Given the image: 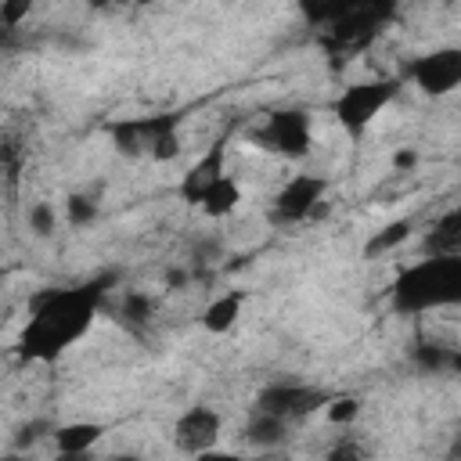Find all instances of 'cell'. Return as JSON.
<instances>
[{
	"mask_svg": "<svg viewBox=\"0 0 461 461\" xmlns=\"http://www.w3.org/2000/svg\"><path fill=\"white\" fill-rule=\"evenodd\" d=\"M101 436H104V425H97V421H68V425L54 429L58 454H90Z\"/></svg>",
	"mask_w": 461,
	"mask_h": 461,
	"instance_id": "9a60e30c",
	"label": "cell"
},
{
	"mask_svg": "<svg viewBox=\"0 0 461 461\" xmlns=\"http://www.w3.org/2000/svg\"><path fill=\"white\" fill-rule=\"evenodd\" d=\"M411 230H414V220H393V223H385L382 230H375V234L364 241V259L382 256V252H393L396 245H403V241L411 238Z\"/></svg>",
	"mask_w": 461,
	"mask_h": 461,
	"instance_id": "e0dca14e",
	"label": "cell"
},
{
	"mask_svg": "<svg viewBox=\"0 0 461 461\" xmlns=\"http://www.w3.org/2000/svg\"><path fill=\"white\" fill-rule=\"evenodd\" d=\"M47 432H54L50 429V421H43V418H32V421H22L18 429H14V439H11V447L18 450V454H25L29 447H36Z\"/></svg>",
	"mask_w": 461,
	"mask_h": 461,
	"instance_id": "7402d4cb",
	"label": "cell"
},
{
	"mask_svg": "<svg viewBox=\"0 0 461 461\" xmlns=\"http://www.w3.org/2000/svg\"><path fill=\"white\" fill-rule=\"evenodd\" d=\"M450 357H454V346L447 342H418L411 360L421 375H450Z\"/></svg>",
	"mask_w": 461,
	"mask_h": 461,
	"instance_id": "ac0fdd59",
	"label": "cell"
},
{
	"mask_svg": "<svg viewBox=\"0 0 461 461\" xmlns=\"http://www.w3.org/2000/svg\"><path fill=\"white\" fill-rule=\"evenodd\" d=\"M227 140H230V130H223V133L205 148V155L184 173V180H180V198H184L187 205H202V194L227 173Z\"/></svg>",
	"mask_w": 461,
	"mask_h": 461,
	"instance_id": "8fae6325",
	"label": "cell"
},
{
	"mask_svg": "<svg viewBox=\"0 0 461 461\" xmlns=\"http://www.w3.org/2000/svg\"><path fill=\"white\" fill-rule=\"evenodd\" d=\"M0 461H29V457H25V454H18V450H11V454H4Z\"/></svg>",
	"mask_w": 461,
	"mask_h": 461,
	"instance_id": "d6a6232c",
	"label": "cell"
},
{
	"mask_svg": "<svg viewBox=\"0 0 461 461\" xmlns=\"http://www.w3.org/2000/svg\"><path fill=\"white\" fill-rule=\"evenodd\" d=\"M328 403H331L328 389H313V385H299V382H270V385L259 389L252 411L285 418L292 425V421H299V418H306V414H313L317 407H328Z\"/></svg>",
	"mask_w": 461,
	"mask_h": 461,
	"instance_id": "ba28073f",
	"label": "cell"
},
{
	"mask_svg": "<svg viewBox=\"0 0 461 461\" xmlns=\"http://www.w3.org/2000/svg\"><path fill=\"white\" fill-rule=\"evenodd\" d=\"M176 126H180L176 112H155V115H137V119L108 122V137H112V144H115V151L122 158H140L144 151L151 155L162 137L176 133Z\"/></svg>",
	"mask_w": 461,
	"mask_h": 461,
	"instance_id": "8992f818",
	"label": "cell"
},
{
	"mask_svg": "<svg viewBox=\"0 0 461 461\" xmlns=\"http://www.w3.org/2000/svg\"><path fill=\"white\" fill-rule=\"evenodd\" d=\"M414 162H418L414 151H396V155H393V166H396V169H411Z\"/></svg>",
	"mask_w": 461,
	"mask_h": 461,
	"instance_id": "f1b7e54d",
	"label": "cell"
},
{
	"mask_svg": "<svg viewBox=\"0 0 461 461\" xmlns=\"http://www.w3.org/2000/svg\"><path fill=\"white\" fill-rule=\"evenodd\" d=\"M65 220L72 227H90L97 220V198L94 194H68L65 198Z\"/></svg>",
	"mask_w": 461,
	"mask_h": 461,
	"instance_id": "ffe728a7",
	"label": "cell"
},
{
	"mask_svg": "<svg viewBox=\"0 0 461 461\" xmlns=\"http://www.w3.org/2000/svg\"><path fill=\"white\" fill-rule=\"evenodd\" d=\"M238 202H241V187H238L234 176L223 173V176L202 194V212L212 216V220H220V216H230V212L238 209Z\"/></svg>",
	"mask_w": 461,
	"mask_h": 461,
	"instance_id": "2e32d148",
	"label": "cell"
},
{
	"mask_svg": "<svg viewBox=\"0 0 461 461\" xmlns=\"http://www.w3.org/2000/svg\"><path fill=\"white\" fill-rule=\"evenodd\" d=\"M324 191H328V180L317 176V173H299V176H292V180L274 194V202H270V212H267L270 223H274V227H292V223L310 220V216L321 209Z\"/></svg>",
	"mask_w": 461,
	"mask_h": 461,
	"instance_id": "52a82bcc",
	"label": "cell"
},
{
	"mask_svg": "<svg viewBox=\"0 0 461 461\" xmlns=\"http://www.w3.org/2000/svg\"><path fill=\"white\" fill-rule=\"evenodd\" d=\"M194 461H249V457H241V454H227V450H205V454H198Z\"/></svg>",
	"mask_w": 461,
	"mask_h": 461,
	"instance_id": "83f0119b",
	"label": "cell"
},
{
	"mask_svg": "<svg viewBox=\"0 0 461 461\" xmlns=\"http://www.w3.org/2000/svg\"><path fill=\"white\" fill-rule=\"evenodd\" d=\"M176 155H180V133L162 137V140L155 144V151H151V158H155V162H173Z\"/></svg>",
	"mask_w": 461,
	"mask_h": 461,
	"instance_id": "484cf974",
	"label": "cell"
},
{
	"mask_svg": "<svg viewBox=\"0 0 461 461\" xmlns=\"http://www.w3.org/2000/svg\"><path fill=\"white\" fill-rule=\"evenodd\" d=\"M450 375H461V346H454V357H450Z\"/></svg>",
	"mask_w": 461,
	"mask_h": 461,
	"instance_id": "f546056e",
	"label": "cell"
},
{
	"mask_svg": "<svg viewBox=\"0 0 461 461\" xmlns=\"http://www.w3.org/2000/svg\"><path fill=\"white\" fill-rule=\"evenodd\" d=\"M216 439H220V414L209 403H191L173 421V447L180 454L198 457L205 450H216Z\"/></svg>",
	"mask_w": 461,
	"mask_h": 461,
	"instance_id": "30bf717a",
	"label": "cell"
},
{
	"mask_svg": "<svg viewBox=\"0 0 461 461\" xmlns=\"http://www.w3.org/2000/svg\"><path fill=\"white\" fill-rule=\"evenodd\" d=\"M407 79L425 97H447L461 86V47H439L407 65Z\"/></svg>",
	"mask_w": 461,
	"mask_h": 461,
	"instance_id": "9c48e42d",
	"label": "cell"
},
{
	"mask_svg": "<svg viewBox=\"0 0 461 461\" xmlns=\"http://www.w3.org/2000/svg\"><path fill=\"white\" fill-rule=\"evenodd\" d=\"M241 303H245V292H223L220 299H212L205 310H202V328L209 331V335H223V331H230L234 324H238V317H241Z\"/></svg>",
	"mask_w": 461,
	"mask_h": 461,
	"instance_id": "4fadbf2b",
	"label": "cell"
},
{
	"mask_svg": "<svg viewBox=\"0 0 461 461\" xmlns=\"http://www.w3.org/2000/svg\"><path fill=\"white\" fill-rule=\"evenodd\" d=\"M324 411H328V421L331 425H349L360 414V400L357 396H331V403Z\"/></svg>",
	"mask_w": 461,
	"mask_h": 461,
	"instance_id": "603a6c76",
	"label": "cell"
},
{
	"mask_svg": "<svg viewBox=\"0 0 461 461\" xmlns=\"http://www.w3.org/2000/svg\"><path fill=\"white\" fill-rule=\"evenodd\" d=\"M245 443H252L256 450H274L288 439V421L285 418H274V414H263V411H252V418L245 421Z\"/></svg>",
	"mask_w": 461,
	"mask_h": 461,
	"instance_id": "5bb4252c",
	"label": "cell"
},
{
	"mask_svg": "<svg viewBox=\"0 0 461 461\" xmlns=\"http://www.w3.org/2000/svg\"><path fill=\"white\" fill-rule=\"evenodd\" d=\"M324 461H367V454H364V447H360L357 439H339V443L324 454Z\"/></svg>",
	"mask_w": 461,
	"mask_h": 461,
	"instance_id": "d4e9b609",
	"label": "cell"
},
{
	"mask_svg": "<svg viewBox=\"0 0 461 461\" xmlns=\"http://www.w3.org/2000/svg\"><path fill=\"white\" fill-rule=\"evenodd\" d=\"M104 285L112 277H97L72 288H43L29 299V324L18 335V357L50 364L58 360L76 339L86 335V328L97 317V306L104 299Z\"/></svg>",
	"mask_w": 461,
	"mask_h": 461,
	"instance_id": "6da1fadb",
	"label": "cell"
},
{
	"mask_svg": "<svg viewBox=\"0 0 461 461\" xmlns=\"http://www.w3.org/2000/svg\"><path fill=\"white\" fill-rule=\"evenodd\" d=\"M29 11H32L29 0H4V4H0V22H4V29H7V32L18 29V22L29 18Z\"/></svg>",
	"mask_w": 461,
	"mask_h": 461,
	"instance_id": "cb8c5ba5",
	"label": "cell"
},
{
	"mask_svg": "<svg viewBox=\"0 0 461 461\" xmlns=\"http://www.w3.org/2000/svg\"><path fill=\"white\" fill-rule=\"evenodd\" d=\"M25 220H29V230H32L36 238H50V234L58 230V212H54L50 202H36V205H29Z\"/></svg>",
	"mask_w": 461,
	"mask_h": 461,
	"instance_id": "44dd1931",
	"label": "cell"
},
{
	"mask_svg": "<svg viewBox=\"0 0 461 461\" xmlns=\"http://www.w3.org/2000/svg\"><path fill=\"white\" fill-rule=\"evenodd\" d=\"M151 313H155V303L144 292H126L122 303H119V321L126 328H144L151 321Z\"/></svg>",
	"mask_w": 461,
	"mask_h": 461,
	"instance_id": "d6986e66",
	"label": "cell"
},
{
	"mask_svg": "<svg viewBox=\"0 0 461 461\" xmlns=\"http://www.w3.org/2000/svg\"><path fill=\"white\" fill-rule=\"evenodd\" d=\"M108 461H140L137 454H115V457H108Z\"/></svg>",
	"mask_w": 461,
	"mask_h": 461,
	"instance_id": "836d02e7",
	"label": "cell"
},
{
	"mask_svg": "<svg viewBox=\"0 0 461 461\" xmlns=\"http://www.w3.org/2000/svg\"><path fill=\"white\" fill-rule=\"evenodd\" d=\"M187 281H191V274H187L184 267H169V270H166V288H169V292H184Z\"/></svg>",
	"mask_w": 461,
	"mask_h": 461,
	"instance_id": "4316f807",
	"label": "cell"
},
{
	"mask_svg": "<svg viewBox=\"0 0 461 461\" xmlns=\"http://www.w3.org/2000/svg\"><path fill=\"white\" fill-rule=\"evenodd\" d=\"M54 461H94L90 454H58Z\"/></svg>",
	"mask_w": 461,
	"mask_h": 461,
	"instance_id": "1f68e13d",
	"label": "cell"
},
{
	"mask_svg": "<svg viewBox=\"0 0 461 461\" xmlns=\"http://www.w3.org/2000/svg\"><path fill=\"white\" fill-rule=\"evenodd\" d=\"M396 14L393 4H353L335 25H328L321 32V47L328 50V58L335 65L349 61L353 54L367 50L375 43V36L382 32V25Z\"/></svg>",
	"mask_w": 461,
	"mask_h": 461,
	"instance_id": "3957f363",
	"label": "cell"
},
{
	"mask_svg": "<svg viewBox=\"0 0 461 461\" xmlns=\"http://www.w3.org/2000/svg\"><path fill=\"white\" fill-rule=\"evenodd\" d=\"M447 461H461V436L450 443V450H447Z\"/></svg>",
	"mask_w": 461,
	"mask_h": 461,
	"instance_id": "4dcf8cb0",
	"label": "cell"
},
{
	"mask_svg": "<svg viewBox=\"0 0 461 461\" xmlns=\"http://www.w3.org/2000/svg\"><path fill=\"white\" fill-rule=\"evenodd\" d=\"M461 303V256H425L414 267H403L389 285L393 313H425Z\"/></svg>",
	"mask_w": 461,
	"mask_h": 461,
	"instance_id": "7a4b0ae2",
	"label": "cell"
},
{
	"mask_svg": "<svg viewBox=\"0 0 461 461\" xmlns=\"http://www.w3.org/2000/svg\"><path fill=\"white\" fill-rule=\"evenodd\" d=\"M249 137H252L256 148H263L270 155H281V158H306L310 144H313L310 115L303 108H277V112H270Z\"/></svg>",
	"mask_w": 461,
	"mask_h": 461,
	"instance_id": "5b68a950",
	"label": "cell"
},
{
	"mask_svg": "<svg viewBox=\"0 0 461 461\" xmlns=\"http://www.w3.org/2000/svg\"><path fill=\"white\" fill-rule=\"evenodd\" d=\"M396 90H400L396 79H367V83H353V86H346V90L335 97L331 112H335L339 126H342L353 140H360V137L367 133V126L382 115V108L396 97Z\"/></svg>",
	"mask_w": 461,
	"mask_h": 461,
	"instance_id": "277c9868",
	"label": "cell"
},
{
	"mask_svg": "<svg viewBox=\"0 0 461 461\" xmlns=\"http://www.w3.org/2000/svg\"><path fill=\"white\" fill-rule=\"evenodd\" d=\"M425 256H461V205L447 209L421 238Z\"/></svg>",
	"mask_w": 461,
	"mask_h": 461,
	"instance_id": "7c38bea8",
	"label": "cell"
}]
</instances>
